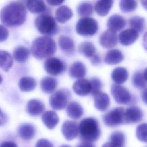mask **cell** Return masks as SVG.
I'll return each mask as SVG.
<instances>
[{
  "label": "cell",
  "instance_id": "obj_9",
  "mask_svg": "<svg viewBox=\"0 0 147 147\" xmlns=\"http://www.w3.org/2000/svg\"><path fill=\"white\" fill-rule=\"evenodd\" d=\"M111 94L115 101L121 105L127 104L131 99L129 91L125 87L116 84L112 85Z\"/></svg>",
  "mask_w": 147,
  "mask_h": 147
},
{
  "label": "cell",
  "instance_id": "obj_1",
  "mask_svg": "<svg viewBox=\"0 0 147 147\" xmlns=\"http://www.w3.org/2000/svg\"><path fill=\"white\" fill-rule=\"evenodd\" d=\"M26 10L20 2H12L4 6L0 12L1 21L8 26H18L24 24Z\"/></svg>",
  "mask_w": 147,
  "mask_h": 147
},
{
  "label": "cell",
  "instance_id": "obj_13",
  "mask_svg": "<svg viewBox=\"0 0 147 147\" xmlns=\"http://www.w3.org/2000/svg\"><path fill=\"white\" fill-rule=\"evenodd\" d=\"M74 92L79 96H86L90 93L91 84L88 80L86 79H79L75 82L72 86Z\"/></svg>",
  "mask_w": 147,
  "mask_h": 147
},
{
  "label": "cell",
  "instance_id": "obj_38",
  "mask_svg": "<svg viewBox=\"0 0 147 147\" xmlns=\"http://www.w3.org/2000/svg\"><path fill=\"white\" fill-rule=\"evenodd\" d=\"M110 141L123 146L125 142V136L124 133L119 131H116L112 133L110 136Z\"/></svg>",
  "mask_w": 147,
  "mask_h": 147
},
{
  "label": "cell",
  "instance_id": "obj_49",
  "mask_svg": "<svg viewBox=\"0 0 147 147\" xmlns=\"http://www.w3.org/2000/svg\"><path fill=\"white\" fill-rule=\"evenodd\" d=\"M60 147H71V146L68 145H61Z\"/></svg>",
  "mask_w": 147,
  "mask_h": 147
},
{
  "label": "cell",
  "instance_id": "obj_30",
  "mask_svg": "<svg viewBox=\"0 0 147 147\" xmlns=\"http://www.w3.org/2000/svg\"><path fill=\"white\" fill-rule=\"evenodd\" d=\"M25 6L29 11L34 14L43 13L47 8L45 3L43 1H27L25 2Z\"/></svg>",
  "mask_w": 147,
  "mask_h": 147
},
{
  "label": "cell",
  "instance_id": "obj_8",
  "mask_svg": "<svg viewBox=\"0 0 147 147\" xmlns=\"http://www.w3.org/2000/svg\"><path fill=\"white\" fill-rule=\"evenodd\" d=\"M44 70L51 75H58L63 74L65 70V65L60 59L51 57L47 59L44 63Z\"/></svg>",
  "mask_w": 147,
  "mask_h": 147
},
{
  "label": "cell",
  "instance_id": "obj_6",
  "mask_svg": "<svg viewBox=\"0 0 147 147\" xmlns=\"http://www.w3.org/2000/svg\"><path fill=\"white\" fill-rule=\"evenodd\" d=\"M70 98V91L66 88H62L52 94L49 99V103L53 109L61 110L67 106Z\"/></svg>",
  "mask_w": 147,
  "mask_h": 147
},
{
  "label": "cell",
  "instance_id": "obj_44",
  "mask_svg": "<svg viewBox=\"0 0 147 147\" xmlns=\"http://www.w3.org/2000/svg\"><path fill=\"white\" fill-rule=\"evenodd\" d=\"M0 147H17V145L14 142L6 141L2 143L0 145Z\"/></svg>",
  "mask_w": 147,
  "mask_h": 147
},
{
  "label": "cell",
  "instance_id": "obj_33",
  "mask_svg": "<svg viewBox=\"0 0 147 147\" xmlns=\"http://www.w3.org/2000/svg\"><path fill=\"white\" fill-rule=\"evenodd\" d=\"M129 23L131 29L136 31L138 34L141 33L145 28V20L140 16L131 17L129 20Z\"/></svg>",
  "mask_w": 147,
  "mask_h": 147
},
{
  "label": "cell",
  "instance_id": "obj_4",
  "mask_svg": "<svg viewBox=\"0 0 147 147\" xmlns=\"http://www.w3.org/2000/svg\"><path fill=\"white\" fill-rule=\"evenodd\" d=\"M34 24L37 30L46 36L54 35L59 30L55 19L49 14H43L37 17Z\"/></svg>",
  "mask_w": 147,
  "mask_h": 147
},
{
  "label": "cell",
  "instance_id": "obj_11",
  "mask_svg": "<svg viewBox=\"0 0 147 147\" xmlns=\"http://www.w3.org/2000/svg\"><path fill=\"white\" fill-rule=\"evenodd\" d=\"M61 132L67 140L71 141L78 136L79 126L76 122L66 121L62 125Z\"/></svg>",
  "mask_w": 147,
  "mask_h": 147
},
{
  "label": "cell",
  "instance_id": "obj_14",
  "mask_svg": "<svg viewBox=\"0 0 147 147\" xmlns=\"http://www.w3.org/2000/svg\"><path fill=\"white\" fill-rule=\"evenodd\" d=\"M139 34L132 29H126L122 30L118 36L119 42L125 46L133 44L138 37Z\"/></svg>",
  "mask_w": 147,
  "mask_h": 147
},
{
  "label": "cell",
  "instance_id": "obj_31",
  "mask_svg": "<svg viewBox=\"0 0 147 147\" xmlns=\"http://www.w3.org/2000/svg\"><path fill=\"white\" fill-rule=\"evenodd\" d=\"M13 60L11 55L7 51L0 50V68L8 72L13 66Z\"/></svg>",
  "mask_w": 147,
  "mask_h": 147
},
{
  "label": "cell",
  "instance_id": "obj_12",
  "mask_svg": "<svg viewBox=\"0 0 147 147\" xmlns=\"http://www.w3.org/2000/svg\"><path fill=\"white\" fill-rule=\"evenodd\" d=\"M99 44L105 48H111L115 47L118 42L117 33L107 29L100 34L99 39Z\"/></svg>",
  "mask_w": 147,
  "mask_h": 147
},
{
  "label": "cell",
  "instance_id": "obj_2",
  "mask_svg": "<svg viewBox=\"0 0 147 147\" xmlns=\"http://www.w3.org/2000/svg\"><path fill=\"white\" fill-rule=\"evenodd\" d=\"M33 56L39 60L51 57L56 51L55 41L48 36H40L35 38L30 47Z\"/></svg>",
  "mask_w": 147,
  "mask_h": 147
},
{
  "label": "cell",
  "instance_id": "obj_26",
  "mask_svg": "<svg viewBox=\"0 0 147 147\" xmlns=\"http://www.w3.org/2000/svg\"><path fill=\"white\" fill-rule=\"evenodd\" d=\"M133 85L138 89H145L146 87V68L144 71H137L134 74L131 79Z\"/></svg>",
  "mask_w": 147,
  "mask_h": 147
},
{
  "label": "cell",
  "instance_id": "obj_36",
  "mask_svg": "<svg viewBox=\"0 0 147 147\" xmlns=\"http://www.w3.org/2000/svg\"><path fill=\"white\" fill-rule=\"evenodd\" d=\"M137 5V2L136 1L121 0L119 1L120 9L123 13H130L134 11Z\"/></svg>",
  "mask_w": 147,
  "mask_h": 147
},
{
  "label": "cell",
  "instance_id": "obj_24",
  "mask_svg": "<svg viewBox=\"0 0 147 147\" xmlns=\"http://www.w3.org/2000/svg\"><path fill=\"white\" fill-rule=\"evenodd\" d=\"M114 1L111 0H100L95 2L94 10L99 16H105L108 14L113 5Z\"/></svg>",
  "mask_w": 147,
  "mask_h": 147
},
{
  "label": "cell",
  "instance_id": "obj_42",
  "mask_svg": "<svg viewBox=\"0 0 147 147\" xmlns=\"http://www.w3.org/2000/svg\"><path fill=\"white\" fill-rule=\"evenodd\" d=\"M101 61V59L100 56L98 54H95L91 59V63L94 65H96L100 64Z\"/></svg>",
  "mask_w": 147,
  "mask_h": 147
},
{
  "label": "cell",
  "instance_id": "obj_20",
  "mask_svg": "<svg viewBox=\"0 0 147 147\" xmlns=\"http://www.w3.org/2000/svg\"><path fill=\"white\" fill-rule=\"evenodd\" d=\"M123 60V55L119 49H111L105 55L104 62L108 65H116Z\"/></svg>",
  "mask_w": 147,
  "mask_h": 147
},
{
  "label": "cell",
  "instance_id": "obj_48",
  "mask_svg": "<svg viewBox=\"0 0 147 147\" xmlns=\"http://www.w3.org/2000/svg\"><path fill=\"white\" fill-rule=\"evenodd\" d=\"M146 89L145 88L144 89V90L142 91V93H141V98L142 101L146 103Z\"/></svg>",
  "mask_w": 147,
  "mask_h": 147
},
{
  "label": "cell",
  "instance_id": "obj_7",
  "mask_svg": "<svg viewBox=\"0 0 147 147\" xmlns=\"http://www.w3.org/2000/svg\"><path fill=\"white\" fill-rule=\"evenodd\" d=\"M124 114L125 109L123 107H115L103 115V122L108 127H115L125 123Z\"/></svg>",
  "mask_w": 147,
  "mask_h": 147
},
{
  "label": "cell",
  "instance_id": "obj_34",
  "mask_svg": "<svg viewBox=\"0 0 147 147\" xmlns=\"http://www.w3.org/2000/svg\"><path fill=\"white\" fill-rule=\"evenodd\" d=\"M29 50L24 46H19L16 48L13 51V57L14 59L19 63H24L29 58Z\"/></svg>",
  "mask_w": 147,
  "mask_h": 147
},
{
  "label": "cell",
  "instance_id": "obj_43",
  "mask_svg": "<svg viewBox=\"0 0 147 147\" xmlns=\"http://www.w3.org/2000/svg\"><path fill=\"white\" fill-rule=\"evenodd\" d=\"M7 122L6 115L0 109V126L4 125Z\"/></svg>",
  "mask_w": 147,
  "mask_h": 147
},
{
  "label": "cell",
  "instance_id": "obj_41",
  "mask_svg": "<svg viewBox=\"0 0 147 147\" xmlns=\"http://www.w3.org/2000/svg\"><path fill=\"white\" fill-rule=\"evenodd\" d=\"M35 147H53V145L48 140L41 138L37 142Z\"/></svg>",
  "mask_w": 147,
  "mask_h": 147
},
{
  "label": "cell",
  "instance_id": "obj_15",
  "mask_svg": "<svg viewBox=\"0 0 147 147\" xmlns=\"http://www.w3.org/2000/svg\"><path fill=\"white\" fill-rule=\"evenodd\" d=\"M126 24L125 19L118 14H113L111 16L107 22L108 29L113 32H118L122 29Z\"/></svg>",
  "mask_w": 147,
  "mask_h": 147
},
{
  "label": "cell",
  "instance_id": "obj_21",
  "mask_svg": "<svg viewBox=\"0 0 147 147\" xmlns=\"http://www.w3.org/2000/svg\"><path fill=\"white\" fill-rule=\"evenodd\" d=\"M86 74V67L80 61L74 63L69 68V76L75 79H82Z\"/></svg>",
  "mask_w": 147,
  "mask_h": 147
},
{
  "label": "cell",
  "instance_id": "obj_17",
  "mask_svg": "<svg viewBox=\"0 0 147 147\" xmlns=\"http://www.w3.org/2000/svg\"><path fill=\"white\" fill-rule=\"evenodd\" d=\"M58 44L61 51L67 55H72L75 51L74 40L69 37L61 35L58 39Z\"/></svg>",
  "mask_w": 147,
  "mask_h": 147
},
{
  "label": "cell",
  "instance_id": "obj_45",
  "mask_svg": "<svg viewBox=\"0 0 147 147\" xmlns=\"http://www.w3.org/2000/svg\"><path fill=\"white\" fill-rule=\"evenodd\" d=\"M64 1H58V0H49V1H47V3H48L49 5L55 6H59L61 4H62Z\"/></svg>",
  "mask_w": 147,
  "mask_h": 147
},
{
  "label": "cell",
  "instance_id": "obj_47",
  "mask_svg": "<svg viewBox=\"0 0 147 147\" xmlns=\"http://www.w3.org/2000/svg\"><path fill=\"white\" fill-rule=\"evenodd\" d=\"M77 147H95V146L91 143L88 142H82L80 143Z\"/></svg>",
  "mask_w": 147,
  "mask_h": 147
},
{
  "label": "cell",
  "instance_id": "obj_10",
  "mask_svg": "<svg viewBox=\"0 0 147 147\" xmlns=\"http://www.w3.org/2000/svg\"><path fill=\"white\" fill-rule=\"evenodd\" d=\"M144 113L141 109L136 106H130L125 110V123H135L141 122Z\"/></svg>",
  "mask_w": 147,
  "mask_h": 147
},
{
  "label": "cell",
  "instance_id": "obj_46",
  "mask_svg": "<svg viewBox=\"0 0 147 147\" xmlns=\"http://www.w3.org/2000/svg\"><path fill=\"white\" fill-rule=\"evenodd\" d=\"M102 147H123L122 146H121L118 144H117L114 142H113L111 141H109V142H107L106 143H105Z\"/></svg>",
  "mask_w": 147,
  "mask_h": 147
},
{
  "label": "cell",
  "instance_id": "obj_32",
  "mask_svg": "<svg viewBox=\"0 0 147 147\" xmlns=\"http://www.w3.org/2000/svg\"><path fill=\"white\" fill-rule=\"evenodd\" d=\"M78 51L86 57H92L96 53V48L92 42L84 41L79 45Z\"/></svg>",
  "mask_w": 147,
  "mask_h": 147
},
{
  "label": "cell",
  "instance_id": "obj_16",
  "mask_svg": "<svg viewBox=\"0 0 147 147\" xmlns=\"http://www.w3.org/2000/svg\"><path fill=\"white\" fill-rule=\"evenodd\" d=\"M45 106L44 103L38 99L29 100L26 106L27 113L30 116L36 117L40 115L44 110Z\"/></svg>",
  "mask_w": 147,
  "mask_h": 147
},
{
  "label": "cell",
  "instance_id": "obj_28",
  "mask_svg": "<svg viewBox=\"0 0 147 147\" xmlns=\"http://www.w3.org/2000/svg\"><path fill=\"white\" fill-rule=\"evenodd\" d=\"M111 77L112 80L117 84L124 83L128 78V72L123 67H117L111 72Z\"/></svg>",
  "mask_w": 147,
  "mask_h": 147
},
{
  "label": "cell",
  "instance_id": "obj_18",
  "mask_svg": "<svg viewBox=\"0 0 147 147\" xmlns=\"http://www.w3.org/2000/svg\"><path fill=\"white\" fill-rule=\"evenodd\" d=\"M41 119L44 125L51 130L54 129L59 122V117L57 113L52 110L44 112L42 115Z\"/></svg>",
  "mask_w": 147,
  "mask_h": 147
},
{
  "label": "cell",
  "instance_id": "obj_27",
  "mask_svg": "<svg viewBox=\"0 0 147 147\" xmlns=\"http://www.w3.org/2000/svg\"><path fill=\"white\" fill-rule=\"evenodd\" d=\"M36 134V129L30 123H24L18 129L19 136L24 140L28 141L32 139Z\"/></svg>",
  "mask_w": 147,
  "mask_h": 147
},
{
  "label": "cell",
  "instance_id": "obj_22",
  "mask_svg": "<svg viewBox=\"0 0 147 147\" xmlns=\"http://www.w3.org/2000/svg\"><path fill=\"white\" fill-rule=\"evenodd\" d=\"M57 84L56 79L51 76H45L40 81V87L44 93L52 94L56 90Z\"/></svg>",
  "mask_w": 147,
  "mask_h": 147
},
{
  "label": "cell",
  "instance_id": "obj_5",
  "mask_svg": "<svg viewBox=\"0 0 147 147\" xmlns=\"http://www.w3.org/2000/svg\"><path fill=\"white\" fill-rule=\"evenodd\" d=\"M76 33L84 37L94 36L98 30V22L93 18L85 17L80 18L75 26Z\"/></svg>",
  "mask_w": 147,
  "mask_h": 147
},
{
  "label": "cell",
  "instance_id": "obj_35",
  "mask_svg": "<svg viewBox=\"0 0 147 147\" xmlns=\"http://www.w3.org/2000/svg\"><path fill=\"white\" fill-rule=\"evenodd\" d=\"M92 5L87 1H83L80 2L77 6L78 14L83 17H88L93 13Z\"/></svg>",
  "mask_w": 147,
  "mask_h": 147
},
{
  "label": "cell",
  "instance_id": "obj_39",
  "mask_svg": "<svg viewBox=\"0 0 147 147\" xmlns=\"http://www.w3.org/2000/svg\"><path fill=\"white\" fill-rule=\"evenodd\" d=\"M136 136L141 142H146V123H143L139 125L136 128Z\"/></svg>",
  "mask_w": 147,
  "mask_h": 147
},
{
  "label": "cell",
  "instance_id": "obj_50",
  "mask_svg": "<svg viewBox=\"0 0 147 147\" xmlns=\"http://www.w3.org/2000/svg\"><path fill=\"white\" fill-rule=\"evenodd\" d=\"M2 77L0 75V84H1V83L2 82Z\"/></svg>",
  "mask_w": 147,
  "mask_h": 147
},
{
  "label": "cell",
  "instance_id": "obj_25",
  "mask_svg": "<svg viewBox=\"0 0 147 147\" xmlns=\"http://www.w3.org/2000/svg\"><path fill=\"white\" fill-rule=\"evenodd\" d=\"M66 113L67 115L71 118L78 119L83 114V109L79 103L72 102L67 105Z\"/></svg>",
  "mask_w": 147,
  "mask_h": 147
},
{
  "label": "cell",
  "instance_id": "obj_3",
  "mask_svg": "<svg viewBox=\"0 0 147 147\" xmlns=\"http://www.w3.org/2000/svg\"><path fill=\"white\" fill-rule=\"evenodd\" d=\"M78 126L80 138L83 142H92L98 140L100 136L98 122L94 118H84Z\"/></svg>",
  "mask_w": 147,
  "mask_h": 147
},
{
  "label": "cell",
  "instance_id": "obj_40",
  "mask_svg": "<svg viewBox=\"0 0 147 147\" xmlns=\"http://www.w3.org/2000/svg\"><path fill=\"white\" fill-rule=\"evenodd\" d=\"M9 37V31L4 26L0 25V42L7 40Z\"/></svg>",
  "mask_w": 147,
  "mask_h": 147
},
{
  "label": "cell",
  "instance_id": "obj_19",
  "mask_svg": "<svg viewBox=\"0 0 147 147\" xmlns=\"http://www.w3.org/2000/svg\"><path fill=\"white\" fill-rule=\"evenodd\" d=\"M95 107L100 111H105L110 105L109 95L102 91L94 96Z\"/></svg>",
  "mask_w": 147,
  "mask_h": 147
},
{
  "label": "cell",
  "instance_id": "obj_23",
  "mask_svg": "<svg viewBox=\"0 0 147 147\" xmlns=\"http://www.w3.org/2000/svg\"><path fill=\"white\" fill-rule=\"evenodd\" d=\"M73 16L71 8L65 5H63L57 8L55 13L56 20L61 24H64L69 20Z\"/></svg>",
  "mask_w": 147,
  "mask_h": 147
},
{
  "label": "cell",
  "instance_id": "obj_37",
  "mask_svg": "<svg viewBox=\"0 0 147 147\" xmlns=\"http://www.w3.org/2000/svg\"><path fill=\"white\" fill-rule=\"evenodd\" d=\"M91 84V91L90 94L94 96L98 93L101 92V89L102 88V83L101 80L96 77L92 78L90 80H89Z\"/></svg>",
  "mask_w": 147,
  "mask_h": 147
},
{
  "label": "cell",
  "instance_id": "obj_29",
  "mask_svg": "<svg viewBox=\"0 0 147 147\" xmlns=\"http://www.w3.org/2000/svg\"><path fill=\"white\" fill-rule=\"evenodd\" d=\"M36 80L30 76H24L21 78L18 82V87L21 91L23 92H29L33 91L36 87Z\"/></svg>",
  "mask_w": 147,
  "mask_h": 147
}]
</instances>
